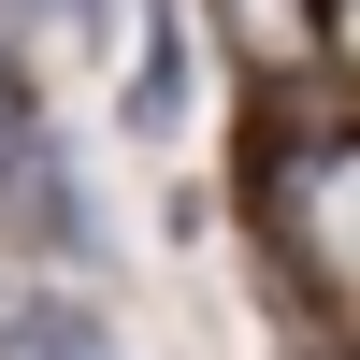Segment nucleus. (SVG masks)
Here are the masks:
<instances>
[{
    "mask_svg": "<svg viewBox=\"0 0 360 360\" xmlns=\"http://www.w3.org/2000/svg\"><path fill=\"white\" fill-rule=\"evenodd\" d=\"M72 15H86V29H101V15H115V0H72Z\"/></svg>",
    "mask_w": 360,
    "mask_h": 360,
    "instance_id": "nucleus-3",
    "label": "nucleus"
},
{
    "mask_svg": "<svg viewBox=\"0 0 360 360\" xmlns=\"http://www.w3.org/2000/svg\"><path fill=\"white\" fill-rule=\"evenodd\" d=\"M173 115H188V15H159V29H144V72H130V130L159 144Z\"/></svg>",
    "mask_w": 360,
    "mask_h": 360,
    "instance_id": "nucleus-1",
    "label": "nucleus"
},
{
    "mask_svg": "<svg viewBox=\"0 0 360 360\" xmlns=\"http://www.w3.org/2000/svg\"><path fill=\"white\" fill-rule=\"evenodd\" d=\"M303 360H346V346H303Z\"/></svg>",
    "mask_w": 360,
    "mask_h": 360,
    "instance_id": "nucleus-4",
    "label": "nucleus"
},
{
    "mask_svg": "<svg viewBox=\"0 0 360 360\" xmlns=\"http://www.w3.org/2000/svg\"><path fill=\"white\" fill-rule=\"evenodd\" d=\"M0 202H29V86H15V58H0Z\"/></svg>",
    "mask_w": 360,
    "mask_h": 360,
    "instance_id": "nucleus-2",
    "label": "nucleus"
}]
</instances>
